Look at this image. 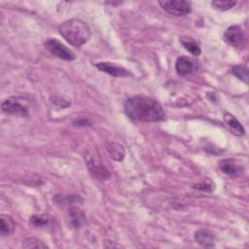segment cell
Wrapping results in <instances>:
<instances>
[{"label": "cell", "mask_w": 249, "mask_h": 249, "mask_svg": "<svg viewBox=\"0 0 249 249\" xmlns=\"http://www.w3.org/2000/svg\"><path fill=\"white\" fill-rule=\"evenodd\" d=\"M231 73L244 83H248V68L245 65H235L231 68Z\"/></svg>", "instance_id": "e0dca14e"}, {"label": "cell", "mask_w": 249, "mask_h": 249, "mask_svg": "<svg viewBox=\"0 0 249 249\" xmlns=\"http://www.w3.org/2000/svg\"><path fill=\"white\" fill-rule=\"evenodd\" d=\"M211 187H212V186H211L210 184L205 183V182H203V183H197V184H195V185L193 186L194 189L200 190V191H207V192L212 191L213 188H211Z\"/></svg>", "instance_id": "44dd1931"}, {"label": "cell", "mask_w": 249, "mask_h": 249, "mask_svg": "<svg viewBox=\"0 0 249 249\" xmlns=\"http://www.w3.org/2000/svg\"><path fill=\"white\" fill-rule=\"evenodd\" d=\"M58 31L60 35L74 47H81L90 38L89 25L78 18H72L62 22L58 27Z\"/></svg>", "instance_id": "7a4b0ae2"}, {"label": "cell", "mask_w": 249, "mask_h": 249, "mask_svg": "<svg viewBox=\"0 0 249 249\" xmlns=\"http://www.w3.org/2000/svg\"><path fill=\"white\" fill-rule=\"evenodd\" d=\"M95 66L102 72H105L113 77H126L130 76L131 74L124 68L114 65L110 62H98L95 64Z\"/></svg>", "instance_id": "30bf717a"}, {"label": "cell", "mask_w": 249, "mask_h": 249, "mask_svg": "<svg viewBox=\"0 0 249 249\" xmlns=\"http://www.w3.org/2000/svg\"><path fill=\"white\" fill-rule=\"evenodd\" d=\"M106 150L110 157L117 161H121L124 158V149L118 142L107 141L106 142Z\"/></svg>", "instance_id": "7c38bea8"}, {"label": "cell", "mask_w": 249, "mask_h": 249, "mask_svg": "<svg viewBox=\"0 0 249 249\" xmlns=\"http://www.w3.org/2000/svg\"><path fill=\"white\" fill-rule=\"evenodd\" d=\"M225 41L234 48H242L244 46V33L239 25L229 26L224 33Z\"/></svg>", "instance_id": "52a82bcc"}, {"label": "cell", "mask_w": 249, "mask_h": 249, "mask_svg": "<svg viewBox=\"0 0 249 249\" xmlns=\"http://www.w3.org/2000/svg\"><path fill=\"white\" fill-rule=\"evenodd\" d=\"M70 225L74 228L81 227L85 222V214L78 207H71L68 211Z\"/></svg>", "instance_id": "9a60e30c"}, {"label": "cell", "mask_w": 249, "mask_h": 249, "mask_svg": "<svg viewBox=\"0 0 249 249\" xmlns=\"http://www.w3.org/2000/svg\"><path fill=\"white\" fill-rule=\"evenodd\" d=\"M45 46L53 54H54L55 56L63 60L71 61L76 58L75 53L70 49H68L65 45L59 42L57 39H53V38L48 39L45 42Z\"/></svg>", "instance_id": "5b68a950"}, {"label": "cell", "mask_w": 249, "mask_h": 249, "mask_svg": "<svg viewBox=\"0 0 249 249\" xmlns=\"http://www.w3.org/2000/svg\"><path fill=\"white\" fill-rule=\"evenodd\" d=\"M2 111L8 114H12L15 116L19 117H26L28 116V109L27 107L18 101L16 97H9L2 101L1 103Z\"/></svg>", "instance_id": "8992f818"}, {"label": "cell", "mask_w": 249, "mask_h": 249, "mask_svg": "<svg viewBox=\"0 0 249 249\" xmlns=\"http://www.w3.org/2000/svg\"><path fill=\"white\" fill-rule=\"evenodd\" d=\"M15 222L13 218L6 214L0 215V235L7 236L13 233L15 230Z\"/></svg>", "instance_id": "4fadbf2b"}, {"label": "cell", "mask_w": 249, "mask_h": 249, "mask_svg": "<svg viewBox=\"0 0 249 249\" xmlns=\"http://www.w3.org/2000/svg\"><path fill=\"white\" fill-rule=\"evenodd\" d=\"M224 120L235 135H237V136L244 135V133H245L244 127L241 125V124L232 115H231L229 113H226L224 115Z\"/></svg>", "instance_id": "5bb4252c"}, {"label": "cell", "mask_w": 249, "mask_h": 249, "mask_svg": "<svg viewBox=\"0 0 249 249\" xmlns=\"http://www.w3.org/2000/svg\"><path fill=\"white\" fill-rule=\"evenodd\" d=\"M181 43L184 46V48L187 51H189L192 54H194V55H199L200 54V48L193 40H190L188 38H182Z\"/></svg>", "instance_id": "ac0fdd59"}, {"label": "cell", "mask_w": 249, "mask_h": 249, "mask_svg": "<svg viewBox=\"0 0 249 249\" xmlns=\"http://www.w3.org/2000/svg\"><path fill=\"white\" fill-rule=\"evenodd\" d=\"M219 167L223 173L232 177H237L241 175L244 170L243 166L232 159L222 160L219 163Z\"/></svg>", "instance_id": "9c48e42d"}, {"label": "cell", "mask_w": 249, "mask_h": 249, "mask_svg": "<svg viewBox=\"0 0 249 249\" xmlns=\"http://www.w3.org/2000/svg\"><path fill=\"white\" fill-rule=\"evenodd\" d=\"M86 161L88 168L91 175L95 177L98 180H108L111 177L110 171L107 169V167L103 164L101 160L97 155L94 153L88 154L86 156Z\"/></svg>", "instance_id": "3957f363"}, {"label": "cell", "mask_w": 249, "mask_h": 249, "mask_svg": "<svg viewBox=\"0 0 249 249\" xmlns=\"http://www.w3.org/2000/svg\"><path fill=\"white\" fill-rule=\"evenodd\" d=\"M196 241L203 247H214L215 245V234L206 229H201L195 233Z\"/></svg>", "instance_id": "8fae6325"}, {"label": "cell", "mask_w": 249, "mask_h": 249, "mask_svg": "<svg viewBox=\"0 0 249 249\" xmlns=\"http://www.w3.org/2000/svg\"><path fill=\"white\" fill-rule=\"evenodd\" d=\"M212 6L220 11H227L233 8L236 5V1L232 0H215L212 1Z\"/></svg>", "instance_id": "ffe728a7"}, {"label": "cell", "mask_w": 249, "mask_h": 249, "mask_svg": "<svg viewBox=\"0 0 249 249\" xmlns=\"http://www.w3.org/2000/svg\"><path fill=\"white\" fill-rule=\"evenodd\" d=\"M29 223L35 228H47L51 225V219L49 216L44 214L33 215L32 217H30Z\"/></svg>", "instance_id": "2e32d148"}, {"label": "cell", "mask_w": 249, "mask_h": 249, "mask_svg": "<svg viewBox=\"0 0 249 249\" xmlns=\"http://www.w3.org/2000/svg\"><path fill=\"white\" fill-rule=\"evenodd\" d=\"M124 112L134 121L160 122L165 120L162 106L156 100L147 96H132L124 103Z\"/></svg>", "instance_id": "6da1fadb"}, {"label": "cell", "mask_w": 249, "mask_h": 249, "mask_svg": "<svg viewBox=\"0 0 249 249\" xmlns=\"http://www.w3.org/2000/svg\"><path fill=\"white\" fill-rule=\"evenodd\" d=\"M22 247L25 249H30V248H37V249H41V248H48L47 244H45L42 240L35 238V237H29L26 238L23 243H22Z\"/></svg>", "instance_id": "d6986e66"}, {"label": "cell", "mask_w": 249, "mask_h": 249, "mask_svg": "<svg viewBox=\"0 0 249 249\" xmlns=\"http://www.w3.org/2000/svg\"><path fill=\"white\" fill-rule=\"evenodd\" d=\"M197 69L196 61L188 56H180L175 62V70L178 75L186 76Z\"/></svg>", "instance_id": "ba28073f"}, {"label": "cell", "mask_w": 249, "mask_h": 249, "mask_svg": "<svg viewBox=\"0 0 249 249\" xmlns=\"http://www.w3.org/2000/svg\"><path fill=\"white\" fill-rule=\"evenodd\" d=\"M160 7L170 15L183 17L191 12V2L186 0H161L159 1Z\"/></svg>", "instance_id": "277c9868"}]
</instances>
